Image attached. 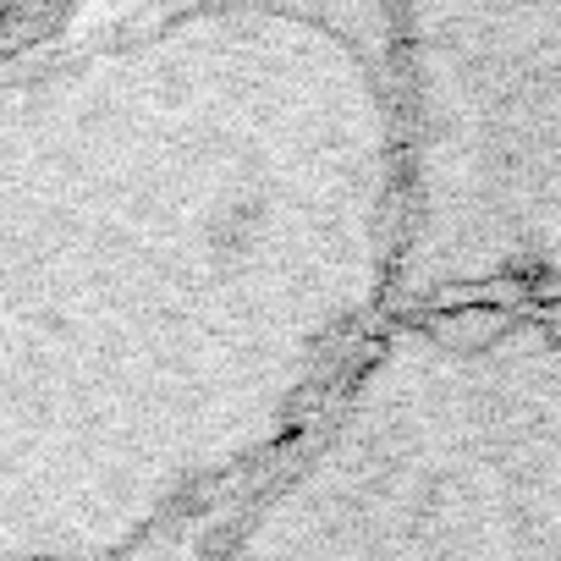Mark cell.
Listing matches in <instances>:
<instances>
[{"label": "cell", "instance_id": "obj_1", "mask_svg": "<svg viewBox=\"0 0 561 561\" xmlns=\"http://www.w3.org/2000/svg\"><path fill=\"white\" fill-rule=\"evenodd\" d=\"M391 12L182 7L0 78V556L122 561L397 314Z\"/></svg>", "mask_w": 561, "mask_h": 561}, {"label": "cell", "instance_id": "obj_2", "mask_svg": "<svg viewBox=\"0 0 561 561\" xmlns=\"http://www.w3.org/2000/svg\"><path fill=\"white\" fill-rule=\"evenodd\" d=\"M215 561H561V304L397 309Z\"/></svg>", "mask_w": 561, "mask_h": 561}, {"label": "cell", "instance_id": "obj_3", "mask_svg": "<svg viewBox=\"0 0 561 561\" xmlns=\"http://www.w3.org/2000/svg\"><path fill=\"white\" fill-rule=\"evenodd\" d=\"M397 309L561 304V7L391 12Z\"/></svg>", "mask_w": 561, "mask_h": 561}]
</instances>
